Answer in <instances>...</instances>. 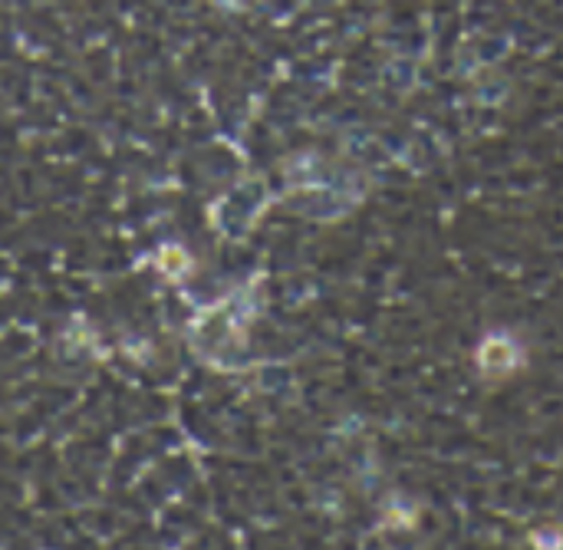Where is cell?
Masks as SVG:
<instances>
[{
    "label": "cell",
    "mask_w": 563,
    "mask_h": 550,
    "mask_svg": "<svg viewBox=\"0 0 563 550\" xmlns=\"http://www.w3.org/2000/svg\"><path fill=\"white\" fill-rule=\"evenodd\" d=\"M478 369L487 382L507 379L517 366H520V346L507 336V333H491L481 340L478 346Z\"/></svg>",
    "instance_id": "cell-1"
}]
</instances>
